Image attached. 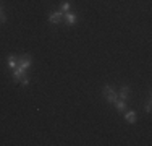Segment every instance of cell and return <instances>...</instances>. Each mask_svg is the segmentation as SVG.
Segmentation results:
<instances>
[{
	"instance_id": "6da1fadb",
	"label": "cell",
	"mask_w": 152,
	"mask_h": 146,
	"mask_svg": "<svg viewBox=\"0 0 152 146\" xmlns=\"http://www.w3.org/2000/svg\"><path fill=\"white\" fill-rule=\"evenodd\" d=\"M102 94H104V97H105V99H107L108 102H112V104H113V102L118 99L117 89H115L113 86H110V85L104 86V89H102Z\"/></svg>"
},
{
	"instance_id": "7a4b0ae2",
	"label": "cell",
	"mask_w": 152,
	"mask_h": 146,
	"mask_svg": "<svg viewBox=\"0 0 152 146\" xmlns=\"http://www.w3.org/2000/svg\"><path fill=\"white\" fill-rule=\"evenodd\" d=\"M49 21L50 23H53V24H60L61 21H63V13L60 12H50V15H49Z\"/></svg>"
},
{
	"instance_id": "3957f363",
	"label": "cell",
	"mask_w": 152,
	"mask_h": 146,
	"mask_svg": "<svg viewBox=\"0 0 152 146\" xmlns=\"http://www.w3.org/2000/svg\"><path fill=\"white\" fill-rule=\"evenodd\" d=\"M18 67L23 68V70H28L31 67V57L29 55H21L18 57Z\"/></svg>"
},
{
	"instance_id": "277c9868",
	"label": "cell",
	"mask_w": 152,
	"mask_h": 146,
	"mask_svg": "<svg viewBox=\"0 0 152 146\" xmlns=\"http://www.w3.org/2000/svg\"><path fill=\"white\" fill-rule=\"evenodd\" d=\"M117 94H118V97H120L121 101H128V99H129V96H131V89H129L128 86H123Z\"/></svg>"
},
{
	"instance_id": "5b68a950",
	"label": "cell",
	"mask_w": 152,
	"mask_h": 146,
	"mask_svg": "<svg viewBox=\"0 0 152 146\" xmlns=\"http://www.w3.org/2000/svg\"><path fill=\"white\" fill-rule=\"evenodd\" d=\"M24 73H26V70H23V68L16 67L15 70H13V80H15L16 83H20L21 80H23L24 76H26V75H24Z\"/></svg>"
},
{
	"instance_id": "8992f818",
	"label": "cell",
	"mask_w": 152,
	"mask_h": 146,
	"mask_svg": "<svg viewBox=\"0 0 152 146\" xmlns=\"http://www.w3.org/2000/svg\"><path fill=\"white\" fill-rule=\"evenodd\" d=\"M63 20L66 21L68 24H75L76 21H78V16H76L73 12H66V13H63Z\"/></svg>"
},
{
	"instance_id": "52a82bcc",
	"label": "cell",
	"mask_w": 152,
	"mask_h": 146,
	"mask_svg": "<svg viewBox=\"0 0 152 146\" xmlns=\"http://www.w3.org/2000/svg\"><path fill=\"white\" fill-rule=\"evenodd\" d=\"M125 120H126L128 123H134V122H136V112H134V111L126 112V114H125Z\"/></svg>"
},
{
	"instance_id": "ba28073f",
	"label": "cell",
	"mask_w": 152,
	"mask_h": 146,
	"mask_svg": "<svg viewBox=\"0 0 152 146\" xmlns=\"http://www.w3.org/2000/svg\"><path fill=\"white\" fill-rule=\"evenodd\" d=\"M16 67H18V57L10 55L8 57V68H10V70H15Z\"/></svg>"
},
{
	"instance_id": "9c48e42d",
	"label": "cell",
	"mask_w": 152,
	"mask_h": 146,
	"mask_svg": "<svg viewBox=\"0 0 152 146\" xmlns=\"http://www.w3.org/2000/svg\"><path fill=\"white\" fill-rule=\"evenodd\" d=\"M113 104H115V107H117V111H125V109H126V101L117 99Z\"/></svg>"
},
{
	"instance_id": "30bf717a",
	"label": "cell",
	"mask_w": 152,
	"mask_h": 146,
	"mask_svg": "<svg viewBox=\"0 0 152 146\" xmlns=\"http://www.w3.org/2000/svg\"><path fill=\"white\" fill-rule=\"evenodd\" d=\"M60 12H61V13L70 12V3H68V2H61V5H60Z\"/></svg>"
},
{
	"instance_id": "8fae6325",
	"label": "cell",
	"mask_w": 152,
	"mask_h": 146,
	"mask_svg": "<svg viewBox=\"0 0 152 146\" xmlns=\"http://www.w3.org/2000/svg\"><path fill=\"white\" fill-rule=\"evenodd\" d=\"M151 104H152V101H151V97H149V99H147L146 101V107H144V109H146V114H151Z\"/></svg>"
},
{
	"instance_id": "7c38bea8",
	"label": "cell",
	"mask_w": 152,
	"mask_h": 146,
	"mask_svg": "<svg viewBox=\"0 0 152 146\" xmlns=\"http://www.w3.org/2000/svg\"><path fill=\"white\" fill-rule=\"evenodd\" d=\"M0 21H2V23H5V21H7V16H5V13H3L2 7H0Z\"/></svg>"
},
{
	"instance_id": "4fadbf2b",
	"label": "cell",
	"mask_w": 152,
	"mask_h": 146,
	"mask_svg": "<svg viewBox=\"0 0 152 146\" xmlns=\"http://www.w3.org/2000/svg\"><path fill=\"white\" fill-rule=\"evenodd\" d=\"M21 85H23V86H28V85H29V78H28V76H24V78L23 80H21Z\"/></svg>"
}]
</instances>
